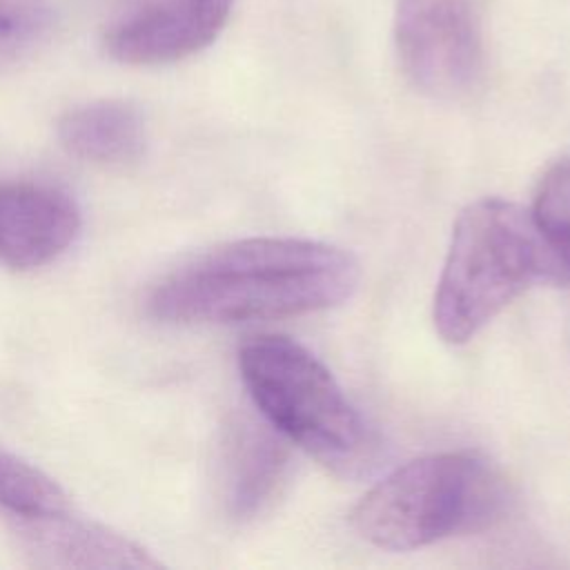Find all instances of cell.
I'll return each instance as SVG.
<instances>
[{
	"label": "cell",
	"instance_id": "obj_12",
	"mask_svg": "<svg viewBox=\"0 0 570 570\" xmlns=\"http://www.w3.org/2000/svg\"><path fill=\"white\" fill-rule=\"evenodd\" d=\"M530 214L570 278V156L557 160L541 176Z\"/></svg>",
	"mask_w": 570,
	"mask_h": 570
},
{
	"label": "cell",
	"instance_id": "obj_8",
	"mask_svg": "<svg viewBox=\"0 0 570 570\" xmlns=\"http://www.w3.org/2000/svg\"><path fill=\"white\" fill-rule=\"evenodd\" d=\"M18 537L36 566L45 568H156L142 548L129 539L69 512L16 519Z\"/></svg>",
	"mask_w": 570,
	"mask_h": 570
},
{
	"label": "cell",
	"instance_id": "obj_5",
	"mask_svg": "<svg viewBox=\"0 0 570 570\" xmlns=\"http://www.w3.org/2000/svg\"><path fill=\"white\" fill-rule=\"evenodd\" d=\"M394 45L405 78L432 98L465 96L483 47L470 0H396Z\"/></svg>",
	"mask_w": 570,
	"mask_h": 570
},
{
	"label": "cell",
	"instance_id": "obj_3",
	"mask_svg": "<svg viewBox=\"0 0 570 570\" xmlns=\"http://www.w3.org/2000/svg\"><path fill=\"white\" fill-rule=\"evenodd\" d=\"M240 379L263 419L336 474H358L374 459L367 423L332 372L301 343L263 334L238 352Z\"/></svg>",
	"mask_w": 570,
	"mask_h": 570
},
{
	"label": "cell",
	"instance_id": "obj_13",
	"mask_svg": "<svg viewBox=\"0 0 570 570\" xmlns=\"http://www.w3.org/2000/svg\"><path fill=\"white\" fill-rule=\"evenodd\" d=\"M53 29L49 0H0V69L33 53Z\"/></svg>",
	"mask_w": 570,
	"mask_h": 570
},
{
	"label": "cell",
	"instance_id": "obj_2",
	"mask_svg": "<svg viewBox=\"0 0 570 570\" xmlns=\"http://www.w3.org/2000/svg\"><path fill=\"white\" fill-rule=\"evenodd\" d=\"M568 278L530 212L503 198H479L454 220L436 283L432 321L450 345L474 338L539 281Z\"/></svg>",
	"mask_w": 570,
	"mask_h": 570
},
{
	"label": "cell",
	"instance_id": "obj_6",
	"mask_svg": "<svg viewBox=\"0 0 570 570\" xmlns=\"http://www.w3.org/2000/svg\"><path fill=\"white\" fill-rule=\"evenodd\" d=\"M234 0H145L107 38L122 65H165L198 53L223 31Z\"/></svg>",
	"mask_w": 570,
	"mask_h": 570
},
{
	"label": "cell",
	"instance_id": "obj_10",
	"mask_svg": "<svg viewBox=\"0 0 570 570\" xmlns=\"http://www.w3.org/2000/svg\"><path fill=\"white\" fill-rule=\"evenodd\" d=\"M229 510L256 514L276 492L287 470V448L265 425H240L229 448Z\"/></svg>",
	"mask_w": 570,
	"mask_h": 570
},
{
	"label": "cell",
	"instance_id": "obj_7",
	"mask_svg": "<svg viewBox=\"0 0 570 570\" xmlns=\"http://www.w3.org/2000/svg\"><path fill=\"white\" fill-rule=\"evenodd\" d=\"M80 229L76 203L45 185H0V261L40 267L60 256Z\"/></svg>",
	"mask_w": 570,
	"mask_h": 570
},
{
	"label": "cell",
	"instance_id": "obj_9",
	"mask_svg": "<svg viewBox=\"0 0 570 570\" xmlns=\"http://www.w3.org/2000/svg\"><path fill=\"white\" fill-rule=\"evenodd\" d=\"M58 138L69 154L82 160L131 163L145 149V122L129 102L96 100L69 109L58 122Z\"/></svg>",
	"mask_w": 570,
	"mask_h": 570
},
{
	"label": "cell",
	"instance_id": "obj_11",
	"mask_svg": "<svg viewBox=\"0 0 570 570\" xmlns=\"http://www.w3.org/2000/svg\"><path fill=\"white\" fill-rule=\"evenodd\" d=\"M62 488L36 465L0 448V510L13 519H40L67 512Z\"/></svg>",
	"mask_w": 570,
	"mask_h": 570
},
{
	"label": "cell",
	"instance_id": "obj_1",
	"mask_svg": "<svg viewBox=\"0 0 570 570\" xmlns=\"http://www.w3.org/2000/svg\"><path fill=\"white\" fill-rule=\"evenodd\" d=\"M356 258L309 238H245L165 278L149 309L167 323H252L330 309L356 289Z\"/></svg>",
	"mask_w": 570,
	"mask_h": 570
},
{
	"label": "cell",
	"instance_id": "obj_4",
	"mask_svg": "<svg viewBox=\"0 0 570 570\" xmlns=\"http://www.w3.org/2000/svg\"><path fill=\"white\" fill-rule=\"evenodd\" d=\"M503 505L499 474L470 452L425 454L372 485L352 512L372 546L407 552L485 528Z\"/></svg>",
	"mask_w": 570,
	"mask_h": 570
}]
</instances>
